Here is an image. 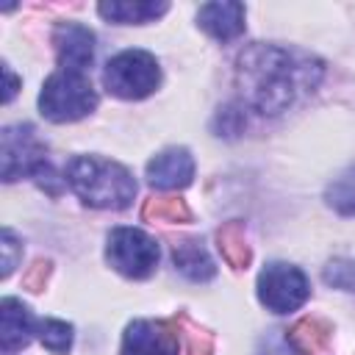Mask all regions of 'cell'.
I'll list each match as a JSON object with an SVG mask.
<instances>
[{
	"label": "cell",
	"instance_id": "8992f818",
	"mask_svg": "<svg viewBox=\"0 0 355 355\" xmlns=\"http://www.w3.org/2000/svg\"><path fill=\"white\" fill-rule=\"evenodd\" d=\"M158 255L161 252H158L155 239L139 227H116V230H111L108 244H105L108 263L119 275L133 277V280L150 277L158 266Z\"/></svg>",
	"mask_w": 355,
	"mask_h": 355
},
{
	"label": "cell",
	"instance_id": "7a4b0ae2",
	"mask_svg": "<svg viewBox=\"0 0 355 355\" xmlns=\"http://www.w3.org/2000/svg\"><path fill=\"white\" fill-rule=\"evenodd\" d=\"M67 183L72 191L94 208H128L136 197V180L133 175L108 158L97 155H78L67 166Z\"/></svg>",
	"mask_w": 355,
	"mask_h": 355
},
{
	"label": "cell",
	"instance_id": "ac0fdd59",
	"mask_svg": "<svg viewBox=\"0 0 355 355\" xmlns=\"http://www.w3.org/2000/svg\"><path fill=\"white\" fill-rule=\"evenodd\" d=\"M141 214H144V219H155V222H189L191 219V211H189L186 200H180V197L150 200Z\"/></svg>",
	"mask_w": 355,
	"mask_h": 355
},
{
	"label": "cell",
	"instance_id": "603a6c76",
	"mask_svg": "<svg viewBox=\"0 0 355 355\" xmlns=\"http://www.w3.org/2000/svg\"><path fill=\"white\" fill-rule=\"evenodd\" d=\"M3 75H6V97H3V100L8 103V100L14 97V86H17V78H14V72H11L8 67H3Z\"/></svg>",
	"mask_w": 355,
	"mask_h": 355
},
{
	"label": "cell",
	"instance_id": "8fae6325",
	"mask_svg": "<svg viewBox=\"0 0 355 355\" xmlns=\"http://www.w3.org/2000/svg\"><path fill=\"white\" fill-rule=\"evenodd\" d=\"M197 22L208 36H214L219 42H230L244 31V6L233 3V0L205 3L197 11Z\"/></svg>",
	"mask_w": 355,
	"mask_h": 355
},
{
	"label": "cell",
	"instance_id": "44dd1931",
	"mask_svg": "<svg viewBox=\"0 0 355 355\" xmlns=\"http://www.w3.org/2000/svg\"><path fill=\"white\" fill-rule=\"evenodd\" d=\"M17 250H19L17 236L8 227H3V277H8L14 272V266H17Z\"/></svg>",
	"mask_w": 355,
	"mask_h": 355
},
{
	"label": "cell",
	"instance_id": "7c38bea8",
	"mask_svg": "<svg viewBox=\"0 0 355 355\" xmlns=\"http://www.w3.org/2000/svg\"><path fill=\"white\" fill-rule=\"evenodd\" d=\"M31 333H33L31 311L19 300L6 297L0 305V347H3V352H14V349L25 347L31 341Z\"/></svg>",
	"mask_w": 355,
	"mask_h": 355
},
{
	"label": "cell",
	"instance_id": "30bf717a",
	"mask_svg": "<svg viewBox=\"0 0 355 355\" xmlns=\"http://www.w3.org/2000/svg\"><path fill=\"white\" fill-rule=\"evenodd\" d=\"M194 178V158L183 147H169L147 164V180L155 189H183Z\"/></svg>",
	"mask_w": 355,
	"mask_h": 355
},
{
	"label": "cell",
	"instance_id": "52a82bcc",
	"mask_svg": "<svg viewBox=\"0 0 355 355\" xmlns=\"http://www.w3.org/2000/svg\"><path fill=\"white\" fill-rule=\"evenodd\" d=\"M311 294L308 277L302 275V269L275 261L266 263L258 275V300L272 311V313H288L297 311Z\"/></svg>",
	"mask_w": 355,
	"mask_h": 355
},
{
	"label": "cell",
	"instance_id": "3957f363",
	"mask_svg": "<svg viewBox=\"0 0 355 355\" xmlns=\"http://www.w3.org/2000/svg\"><path fill=\"white\" fill-rule=\"evenodd\" d=\"M97 105V92L86 72L55 69L39 94V108L50 122H75L92 114Z\"/></svg>",
	"mask_w": 355,
	"mask_h": 355
},
{
	"label": "cell",
	"instance_id": "7402d4cb",
	"mask_svg": "<svg viewBox=\"0 0 355 355\" xmlns=\"http://www.w3.org/2000/svg\"><path fill=\"white\" fill-rule=\"evenodd\" d=\"M42 275H47V263H42V261H39V263H36V269H33V275H28V277H25V283L31 286V291H39V288H42Z\"/></svg>",
	"mask_w": 355,
	"mask_h": 355
},
{
	"label": "cell",
	"instance_id": "277c9868",
	"mask_svg": "<svg viewBox=\"0 0 355 355\" xmlns=\"http://www.w3.org/2000/svg\"><path fill=\"white\" fill-rule=\"evenodd\" d=\"M103 83L111 94L122 100H141L158 89L161 69L147 50H125L105 64Z\"/></svg>",
	"mask_w": 355,
	"mask_h": 355
},
{
	"label": "cell",
	"instance_id": "5bb4252c",
	"mask_svg": "<svg viewBox=\"0 0 355 355\" xmlns=\"http://www.w3.org/2000/svg\"><path fill=\"white\" fill-rule=\"evenodd\" d=\"M172 261H175V266H178L189 280H194V283H205V280H211L214 272H216V266H214L208 250H205L202 241H197V239H186V241L175 244Z\"/></svg>",
	"mask_w": 355,
	"mask_h": 355
},
{
	"label": "cell",
	"instance_id": "ffe728a7",
	"mask_svg": "<svg viewBox=\"0 0 355 355\" xmlns=\"http://www.w3.org/2000/svg\"><path fill=\"white\" fill-rule=\"evenodd\" d=\"M324 283L333 288H344V291H355V261L349 258H336L324 266L322 272Z\"/></svg>",
	"mask_w": 355,
	"mask_h": 355
},
{
	"label": "cell",
	"instance_id": "9c48e42d",
	"mask_svg": "<svg viewBox=\"0 0 355 355\" xmlns=\"http://www.w3.org/2000/svg\"><path fill=\"white\" fill-rule=\"evenodd\" d=\"M55 53L61 69L72 72H86L92 58H94V33L78 22H64L55 28Z\"/></svg>",
	"mask_w": 355,
	"mask_h": 355
},
{
	"label": "cell",
	"instance_id": "ba28073f",
	"mask_svg": "<svg viewBox=\"0 0 355 355\" xmlns=\"http://www.w3.org/2000/svg\"><path fill=\"white\" fill-rule=\"evenodd\" d=\"M180 338L166 322H150V319H136L128 324L122 336V349L119 355H178Z\"/></svg>",
	"mask_w": 355,
	"mask_h": 355
},
{
	"label": "cell",
	"instance_id": "4fadbf2b",
	"mask_svg": "<svg viewBox=\"0 0 355 355\" xmlns=\"http://www.w3.org/2000/svg\"><path fill=\"white\" fill-rule=\"evenodd\" d=\"M169 6L166 3H153V0H114V3H100L97 11L108 22L116 25H141L150 19H158Z\"/></svg>",
	"mask_w": 355,
	"mask_h": 355
},
{
	"label": "cell",
	"instance_id": "d6986e66",
	"mask_svg": "<svg viewBox=\"0 0 355 355\" xmlns=\"http://www.w3.org/2000/svg\"><path fill=\"white\" fill-rule=\"evenodd\" d=\"M39 338L47 349L53 352H67L72 344V324L61 322V319H44L39 324Z\"/></svg>",
	"mask_w": 355,
	"mask_h": 355
},
{
	"label": "cell",
	"instance_id": "9a60e30c",
	"mask_svg": "<svg viewBox=\"0 0 355 355\" xmlns=\"http://www.w3.org/2000/svg\"><path fill=\"white\" fill-rule=\"evenodd\" d=\"M286 341H288L300 355H316V352H322V349L327 347V341H330V327H327L324 322H319V319H302V322H297V324L288 330Z\"/></svg>",
	"mask_w": 355,
	"mask_h": 355
},
{
	"label": "cell",
	"instance_id": "6da1fadb",
	"mask_svg": "<svg viewBox=\"0 0 355 355\" xmlns=\"http://www.w3.org/2000/svg\"><path fill=\"white\" fill-rule=\"evenodd\" d=\"M322 78L319 61L277 44H250L239 55L236 86L247 108L258 114L286 111L302 92H311Z\"/></svg>",
	"mask_w": 355,
	"mask_h": 355
},
{
	"label": "cell",
	"instance_id": "e0dca14e",
	"mask_svg": "<svg viewBox=\"0 0 355 355\" xmlns=\"http://www.w3.org/2000/svg\"><path fill=\"white\" fill-rule=\"evenodd\" d=\"M324 200L333 211L344 214V216H355V166H349L347 172H341L324 191Z\"/></svg>",
	"mask_w": 355,
	"mask_h": 355
},
{
	"label": "cell",
	"instance_id": "2e32d148",
	"mask_svg": "<svg viewBox=\"0 0 355 355\" xmlns=\"http://www.w3.org/2000/svg\"><path fill=\"white\" fill-rule=\"evenodd\" d=\"M216 239H219V250H222V255H225V261H227L230 266L244 269V266L250 263V247H247L241 222L225 225V227L216 233Z\"/></svg>",
	"mask_w": 355,
	"mask_h": 355
},
{
	"label": "cell",
	"instance_id": "5b68a950",
	"mask_svg": "<svg viewBox=\"0 0 355 355\" xmlns=\"http://www.w3.org/2000/svg\"><path fill=\"white\" fill-rule=\"evenodd\" d=\"M47 169V147L31 125H8L3 130L0 147V172L3 180L19 178H42Z\"/></svg>",
	"mask_w": 355,
	"mask_h": 355
}]
</instances>
